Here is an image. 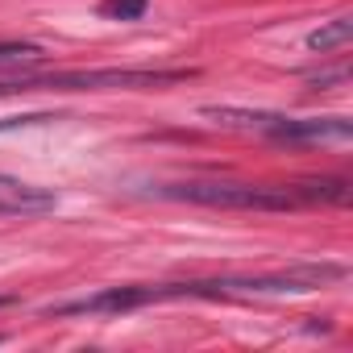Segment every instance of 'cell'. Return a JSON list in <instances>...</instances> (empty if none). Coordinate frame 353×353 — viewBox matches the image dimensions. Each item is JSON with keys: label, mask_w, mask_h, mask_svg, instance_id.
<instances>
[{"label": "cell", "mask_w": 353, "mask_h": 353, "mask_svg": "<svg viewBox=\"0 0 353 353\" xmlns=\"http://www.w3.org/2000/svg\"><path fill=\"white\" fill-rule=\"evenodd\" d=\"M158 196L183 200L200 208H225V212H291L299 208V196L291 183H237V179H188V183H162Z\"/></svg>", "instance_id": "obj_1"}, {"label": "cell", "mask_w": 353, "mask_h": 353, "mask_svg": "<svg viewBox=\"0 0 353 353\" xmlns=\"http://www.w3.org/2000/svg\"><path fill=\"white\" fill-rule=\"evenodd\" d=\"M192 71H137V67H96V71H50V75H17L0 79V96L13 92H145L179 83Z\"/></svg>", "instance_id": "obj_2"}, {"label": "cell", "mask_w": 353, "mask_h": 353, "mask_svg": "<svg viewBox=\"0 0 353 353\" xmlns=\"http://www.w3.org/2000/svg\"><path fill=\"white\" fill-rule=\"evenodd\" d=\"M170 299H196V287H192V283L108 287V291H96V295L59 303V307H50V312H54V316H117V312H133V307H145V303H170Z\"/></svg>", "instance_id": "obj_3"}, {"label": "cell", "mask_w": 353, "mask_h": 353, "mask_svg": "<svg viewBox=\"0 0 353 353\" xmlns=\"http://www.w3.org/2000/svg\"><path fill=\"white\" fill-rule=\"evenodd\" d=\"M42 208H54V196H50L46 188H34V183H21V179L0 174V216H13V212H42Z\"/></svg>", "instance_id": "obj_4"}, {"label": "cell", "mask_w": 353, "mask_h": 353, "mask_svg": "<svg viewBox=\"0 0 353 353\" xmlns=\"http://www.w3.org/2000/svg\"><path fill=\"white\" fill-rule=\"evenodd\" d=\"M291 188L299 204H345L349 200V179H299Z\"/></svg>", "instance_id": "obj_5"}, {"label": "cell", "mask_w": 353, "mask_h": 353, "mask_svg": "<svg viewBox=\"0 0 353 353\" xmlns=\"http://www.w3.org/2000/svg\"><path fill=\"white\" fill-rule=\"evenodd\" d=\"M349 42H353V17H336V21L320 26L316 34H307V46H312V50H320V54L341 50V46H349Z\"/></svg>", "instance_id": "obj_6"}, {"label": "cell", "mask_w": 353, "mask_h": 353, "mask_svg": "<svg viewBox=\"0 0 353 353\" xmlns=\"http://www.w3.org/2000/svg\"><path fill=\"white\" fill-rule=\"evenodd\" d=\"M21 63H42V46H34V42H0V67H21Z\"/></svg>", "instance_id": "obj_7"}, {"label": "cell", "mask_w": 353, "mask_h": 353, "mask_svg": "<svg viewBox=\"0 0 353 353\" xmlns=\"http://www.w3.org/2000/svg\"><path fill=\"white\" fill-rule=\"evenodd\" d=\"M145 9H150V0H104L100 5V13L112 21H137V17H145Z\"/></svg>", "instance_id": "obj_8"}, {"label": "cell", "mask_w": 353, "mask_h": 353, "mask_svg": "<svg viewBox=\"0 0 353 353\" xmlns=\"http://www.w3.org/2000/svg\"><path fill=\"white\" fill-rule=\"evenodd\" d=\"M46 121H59V117H50V112H30V117H5V121H0V133H5V129H26V125H46Z\"/></svg>", "instance_id": "obj_9"}, {"label": "cell", "mask_w": 353, "mask_h": 353, "mask_svg": "<svg viewBox=\"0 0 353 353\" xmlns=\"http://www.w3.org/2000/svg\"><path fill=\"white\" fill-rule=\"evenodd\" d=\"M345 75H349V71H345V67H336V71H328V75H316V79H312V88H328V83H345Z\"/></svg>", "instance_id": "obj_10"}, {"label": "cell", "mask_w": 353, "mask_h": 353, "mask_svg": "<svg viewBox=\"0 0 353 353\" xmlns=\"http://www.w3.org/2000/svg\"><path fill=\"white\" fill-rule=\"evenodd\" d=\"M13 303V295H0V307H9Z\"/></svg>", "instance_id": "obj_11"}]
</instances>
